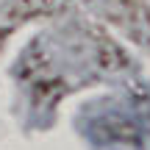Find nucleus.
Segmentation results:
<instances>
[{
	"instance_id": "obj_3",
	"label": "nucleus",
	"mask_w": 150,
	"mask_h": 150,
	"mask_svg": "<svg viewBox=\"0 0 150 150\" xmlns=\"http://www.w3.org/2000/svg\"><path fill=\"white\" fill-rule=\"evenodd\" d=\"M0 39H3V31H0Z\"/></svg>"
},
{
	"instance_id": "obj_2",
	"label": "nucleus",
	"mask_w": 150,
	"mask_h": 150,
	"mask_svg": "<svg viewBox=\"0 0 150 150\" xmlns=\"http://www.w3.org/2000/svg\"><path fill=\"white\" fill-rule=\"evenodd\" d=\"M67 0H17V11L20 14H50L59 11Z\"/></svg>"
},
{
	"instance_id": "obj_1",
	"label": "nucleus",
	"mask_w": 150,
	"mask_h": 150,
	"mask_svg": "<svg viewBox=\"0 0 150 150\" xmlns=\"http://www.w3.org/2000/svg\"><path fill=\"white\" fill-rule=\"evenodd\" d=\"M95 139L103 145H114V147H139L142 145V131L134 120L128 117H117V114H108L100 117L95 122Z\"/></svg>"
}]
</instances>
